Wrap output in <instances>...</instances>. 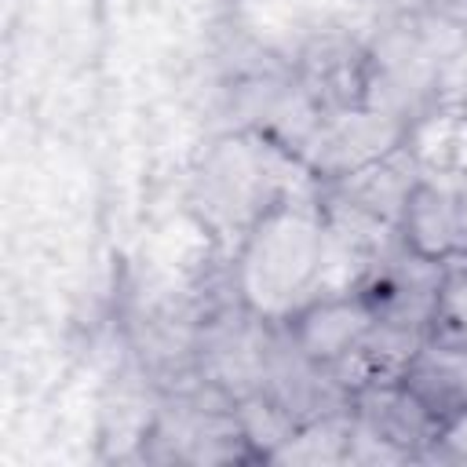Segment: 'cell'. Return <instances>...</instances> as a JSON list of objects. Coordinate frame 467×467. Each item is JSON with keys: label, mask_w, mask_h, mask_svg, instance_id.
Instances as JSON below:
<instances>
[{"label": "cell", "mask_w": 467, "mask_h": 467, "mask_svg": "<svg viewBox=\"0 0 467 467\" xmlns=\"http://www.w3.org/2000/svg\"><path fill=\"white\" fill-rule=\"evenodd\" d=\"M325 270V223L296 201H270L241 248L237 288L255 317H288Z\"/></svg>", "instance_id": "6da1fadb"}, {"label": "cell", "mask_w": 467, "mask_h": 467, "mask_svg": "<svg viewBox=\"0 0 467 467\" xmlns=\"http://www.w3.org/2000/svg\"><path fill=\"white\" fill-rule=\"evenodd\" d=\"M398 234L412 259L431 266L467 263V175H416Z\"/></svg>", "instance_id": "7a4b0ae2"}, {"label": "cell", "mask_w": 467, "mask_h": 467, "mask_svg": "<svg viewBox=\"0 0 467 467\" xmlns=\"http://www.w3.org/2000/svg\"><path fill=\"white\" fill-rule=\"evenodd\" d=\"M288 339L321 368L332 376L365 347V339L376 328V314L365 303V296L354 292H325L306 303H299L288 317Z\"/></svg>", "instance_id": "3957f363"}, {"label": "cell", "mask_w": 467, "mask_h": 467, "mask_svg": "<svg viewBox=\"0 0 467 467\" xmlns=\"http://www.w3.org/2000/svg\"><path fill=\"white\" fill-rule=\"evenodd\" d=\"M398 139L401 124L394 113L376 106H350L321 113L317 128L306 139V161L314 171H325L328 179H347L350 171L398 150Z\"/></svg>", "instance_id": "277c9868"}, {"label": "cell", "mask_w": 467, "mask_h": 467, "mask_svg": "<svg viewBox=\"0 0 467 467\" xmlns=\"http://www.w3.org/2000/svg\"><path fill=\"white\" fill-rule=\"evenodd\" d=\"M438 441L449 449V456H456V460H467V409H463L460 416H452V420L441 427Z\"/></svg>", "instance_id": "5b68a950"}, {"label": "cell", "mask_w": 467, "mask_h": 467, "mask_svg": "<svg viewBox=\"0 0 467 467\" xmlns=\"http://www.w3.org/2000/svg\"><path fill=\"white\" fill-rule=\"evenodd\" d=\"M387 4H394V7H416V4H423V0H387Z\"/></svg>", "instance_id": "8992f818"}]
</instances>
